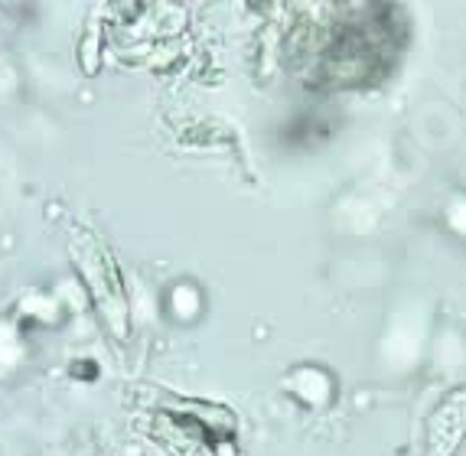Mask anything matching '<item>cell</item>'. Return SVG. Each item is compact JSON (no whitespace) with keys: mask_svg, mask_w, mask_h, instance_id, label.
I'll use <instances>...</instances> for the list:
<instances>
[{"mask_svg":"<svg viewBox=\"0 0 466 456\" xmlns=\"http://www.w3.org/2000/svg\"><path fill=\"white\" fill-rule=\"evenodd\" d=\"M466 437V385L453 395L443 398L441 408L428 421V453L431 456H453V450Z\"/></svg>","mask_w":466,"mask_h":456,"instance_id":"1","label":"cell"}]
</instances>
